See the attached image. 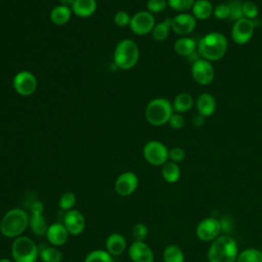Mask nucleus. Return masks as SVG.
<instances>
[{"mask_svg":"<svg viewBox=\"0 0 262 262\" xmlns=\"http://www.w3.org/2000/svg\"><path fill=\"white\" fill-rule=\"evenodd\" d=\"M173 105L167 98L158 97L151 99L145 107L146 121L152 126L167 124L173 115Z\"/></svg>","mask_w":262,"mask_h":262,"instance_id":"5","label":"nucleus"},{"mask_svg":"<svg viewBox=\"0 0 262 262\" xmlns=\"http://www.w3.org/2000/svg\"><path fill=\"white\" fill-rule=\"evenodd\" d=\"M167 2L168 6L173 10L183 12L190 9L193 6L195 0H167Z\"/></svg>","mask_w":262,"mask_h":262,"instance_id":"34","label":"nucleus"},{"mask_svg":"<svg viewBox=\"0 0 262 262\" xmlns=\"http://www.w3.org/2000/svg\"><path fill=\"white\" fill-rule=\"evenodd\" d=\"M196 27V19L192 14L180 12L171 18V29L179 36L189 35Z\"/></svg>","mask_w":262,"mask_h":262,"instance_id":"14","label":"nucleus"},{"mask_svg":"<svg viewBox=\"0 0 262 262\" xmlns=\"http://www.w3.org/2000/svg\"><path fill=\"white\" fill-rule=\"evenodd\" d=\"M145 161L152 166H163L169 160V149L159 140L147 141L142 149Z\"/></svg>","mask_w":262,"mask_h":262,"instance_id":"7","label":"nucleus"},{"mask_svg":"<svg viewBox=\"0 0 262 262\" xmlns=\"http://www.w3.org/2000/svg\"><path fill=\"white\" fill-rule=\"evenodd\" d=\"M31 215H43L44 205L41 201H35L30 207Z\"/></svg>","mask_w":262,"mask_h":262,"instance_id":"42","label":"nucleus"},{"mask_svg":"<svg viewBox=\"0 0 262 262\" xmlns=\"http://www.w3.org/2000/svg\"><path fill=\"white\" fill-rule=\"evenodd\" d=\"M96 7V0H75L71 9L79 17H89L95 12Z\"/></svg>","mask_w":262,"mask_h":262,"instance_id":"21","label":"nucleus"},{"mask_svg":"<svg viewBox=\"0 0 262 262\" xmlns=\"http://www.w3.org/2000/svg\"><path fill=\"white\" fill-rule=\"evenodd\" d=\"M148 234V228L143 223H136L132 228V236L136 242H144Z\"/></svg>","mask_w":262,"mask_h":262,"instance_id":"36","label":"nucleus"},{"mask_svg":"<svg viewBox=\"0 0 262 262\" xmlns=\"http://www.w3.org/2000/svg\"><path fill=\"white\" fill-rule=\"evenodd\" d=\"M198 43L193 38L189 37H180L174 43L175 52L183 57H189L192 54L196 53Z\"/></svg>","mask_w":262,"mask_h":262,"instance_id":"20","label":"nucleus"},{"mask_svg":"<svg viewBox=\"0 0 262 262\" xmlns=\"http://www.w3.org/2000/svg\"><path fill=\"white\" fill-rule=\"evenodd\" d=\"M228 48L226 37L219 32H211L198 42L196 52L201 58L209 61L221 59Z\"/></svg>","mask_w":262,"mask_h":262,"instance_id":"1","label":"nucleus"},{"mask_svg":"<svg viewBox=\"0 0 262 262\" xmlns=\"http://www.w3.org/2000/svg\"><path fill=\"white\" fill-rule=\"evenodd\" d=\"M184 254L177 245H169L163 252L164 262H184Z\"/></svg>","mask_w":262,"mask_h":262,"instance_id":"28","label":"nucleus"},{"mask_svg":"<svg viewBox=\"0 0 262 262\" xmlns=\"http://www.w3.org/2000/svg\"><path fill=\"white\" fill-rule=\"evenodd\" d=\"M84 262H113V256L105 250H93L87 254Z\"/></svg>","mask_w":262,"mask_h":262,"instance_id":"32","label":"nucleus"},{"mask_svg":"<svg viewBox=\"0 0 262 262\" xmlns=\"http://www.w3.org/2000/svg\"><path fill=\"white\" fill-rule=\"evenodd\" d=\"M58 1H59L60 5H63V6L70 7V8L73 6V4L75 2V0H58Z\"/></svg>","mask_w":262,"mask_h":262,"instance_id":"44","label":"nucleus"},{"mask_svg":"<svg viewBox=\"0 0 262 262\" xmlns=\"http://www.w3.org/2000/svg\"><path fill=\"white\" fill-rule=\"evenodd\" d=\"M155 25L154 14L147 10H140L131 16L129 27L135 35L143 36L151 33Z\"/></svg>","mask_w":262,"mask_h":262,"instance_id":"8","label":"nucleus"},{"mask_svg":"<svg viewBox=\"0 0 262 262\" xmlns=\"http://www.w3.org/2000/svg\"><path fill=\"white\" fill-rule=\"evenodd\" d=\"M205 123H206V117H204V116H202V115H200V114L193 116V118H192V125H193L194 127L200 128V127H202Z\"/></svg>","mask_w":262,"mask_h":262,"instance_id":"43","label":"nucleus"},{"mask_svg":"<svg viewBox=\"0 0 262 262\" xmlns=\"http://www.w3.org/2000/svg\"><path fill=\"white\" fill-rule=\"evenodd\" d=\"M243 14H244V17L248 19H251V20L256 19L259 14V9L256 3L253 1L243 2Z\"/></svg>","mask_w":262,"mask_h":262,"instance_id":"35","label":"nucleus"},{"mask_svg":"<svg viewBox=\"0 0 262 262\" xmlns=\"http://www.w3.org/2000/svg\"><path fill=\"white\" fill-rule=\"evenodd\" d=\"M39 258L43 262H61L62 253L57 247H42L39 249Z\"/></svg>","mask_w":262,"mask_h":262,"instance_id":"27","label":"nucleus"},{"mask_svg":"<svg viewBox=\"0 0 262 262\" xmlns=\"http://www.w3.org/2000/svg\"><path fill=\"white\" fill-rule=\"evenodd\" d=\"M213 14L218 19H227L230 15V9L227 3H220L214 7Z\"/></svg>","mask_w":262,"mask_h":262,"instance_id":"39","label":"nucleus"},{"mask_svg":"<svg viewBox=\"0 0 262 262\" xmlns=\"http://www.w3.org/2000/svg\"><path fill=\"white\" fill-rule=\"evenodd\" d=\"M12 86L15 92L19 95L30 96L37 90L38 81L35 75L31 72L20 71L14 76L12 80Z\"/></svg>","mask_w":262,"mask_h":262,"instance_id":"9","label":"nucleus"},{"mask_svg":"<svg viewBox=\"0 0 262 262\" xmlns=\"http://www.w3.org/2000/svg\"><path fill=\"white\" fill-rule=\"evenodd\" d=\"M191 76L200 85H208L214 80L215 70L211 61L199 58L192 62Z\"/></svg>","mask_w":262,"mask_h":262,"instance_id":"12","label":"nucleus"},{"mask_svg":"<svg viewBox=\"0 0 262 262\" xmlns=\"http://www.w3.org/2000/svg\"><path fill=\"white\" fill-rule=\"evenodd\" d=\"M0 262H12V260H10L8 258H2V259H0Z\"/></svg>","mask_w":262,"mask_h":262,"instance_id":"45","label":"nucleus"},{"mask_svg":"<svg viewBox=\"0 0 262 262\" xmlns=\"http://www.w3.org/2000/svg\"><path fill=\"white\" fill-rule=\"evenodd\" d=\"M162 177L168 183H175L181 176V170L178 164L168 161L162 166Z\"/></svg>","mask_w":262,"mask_h":262,"instance_id":"25","label":"nucleus"},{"mask_svg":"<svg viewBox=\"0 0 262 262\" xmlns=\"http://www.w3.org/2000/svg\"><path fill=\"white\" fill-rule=\"evenodd\" d=\"M235 262H262V252L255 248H248L243 250Z\"/></svg>","mask_w":262,"mask_h":262,"instance_id":"30","label":"nucleus"},{"mask_svg":"<svg viewBox=\"0 0 262 262\" xmlns=\"http://www.w3.org/2000/svg\"><path fill=\"white\" fill-rule=\"evenodd\" d=\"M77 203V196L72 191H66L63 192L58 200V207L62 211H70L73 210L75 205Z\"/></svg>","mask_w":262,"mask_h":262,"instance_id":"31","label":"nucleus"},{"mask_svg":"<svg viewBox=\"0 0 262 262\" xmlns=\"http://www.w3.org/2000/svg\"><path fill=\"white\" fill-rule=\"evenodd\" d=\"M254 20L243 17L234 21L231 29V38L237 45L247 44L253 37L255 31Z\"/></svg>","mask_w":262,"mask_h":262,"instance_id":"11","label":"nucleus"},{"mask_svg":"<svg viewBox=\"0 0 262 262\" xmlns=\"http://www.w3.org/2000/svg\"><path fill=\"white\" fill-rule=\"evenodd\" d=\"M130 20H131V16L125 10H119L114 15V23L117 27H120V28H124V27L129 26Z\"/></svg>","mask_w":262,"mask_h":262,"instance_id":"38","label":"nucleus"},{"mask_svg":"<svg viewBox=\"0 0 262 262\" xmlns=\"http://www.w3.org/2000/svg\"><path fill=\"white\" fill-rule=\"evenodd\" d=\"M184 158H185V151L183 148L176 146L169 149V160L171 162L178 164V163H181L184 160Z\"/></svg>","mask_w":262,"mask_h":262,"instance_id":"41","label":"nucleus"},{"mask_svg":"<svg viewBox=\"0 0 262 262\" xmlns=\"http://www.w3.org/2000/svg\"><path fill=\"white\" fill-rule=\"evenodd\" d=\"M72 12L70 7L59 4L50 11V20L56 26H63L70 20Z\"/></svg>","mask_w":262,"mask_h":262,"instance_id":"23","label":"nucleus"},{"mask_svg":"<svg viewBox=\"0 0 262 262\" xmlns=\"http://www.w3.org/2000/svg\"><path fill=\"white\" fill-rule=\"evenodd\" d=\"M30 216L20 209L13 208L8 210L0 221V232L7 238H15L20 236L29 226Z\"/></svg>","mask_w":262,"mask_h":262,"instance_id":"2","label":"nucleus"},{"mask_svg":"<svg viewBox=\"0 0 262 262\" xmlns=\"http://www.w3.org/2000/svg\"><path fill=\"white\" fill-rule=\"evenodd\" d=\"M139 59V48L136 42L131 39L121 40L114 51V62L117 68L123 71L131 70Z\"/></svg>","mask_w":262,"mask_h":262,"instance_id":"4","label":"nucleus"},{"mask_svg":"<svg viewBox=\"0 0 262 262\" xmlns=\"http://www.w3.org/2000/svg\"><path fill=\"white\" fill-rule=\"evenodd\" d=\"M11 257L13 262H36L39 257V248L32 238L20 235L12 242Z\"/></svg>","mask_w":262,"mask_h":262,"instance_id":"6","label":"nucleus"},{"mask_svg":"<svg viewBox=\"0 0 262 262\" xmlns=\"http://www.w3.org/2000/svg\"><path fill=\"white\" fill-rule=\"evenodd\" d=\"M127 248L125 237L118 232L110 234L105 239V251L113 257L122 255Z\"/></svg>","mask_w":262,"mask_h":262,"instance_id":"18","label":"nucleus"},{"mask_svg":"<svg viewBox=\"0 0 262 262\" xmlns=\"http://www.w3.org/2000/svg\"><path fill=\"white\" fill-rule=\"evenodd\" d=\"M128 254L132 262H154L155 255L151 248L144 242L134 241L129 249Z\"/></svg>","mask_w":262,"mask_h":262,"instance_id":"16","label":"nucleus"},{"mask_svg":"<svg viewBox=\"0 0 262 262\" xmlns=\"http://www.w3.org/2000/svg\"><path fill=\"white\" fill-rule=\"evenodd\" d=\"M170 30H171V18H166L165 20L155 25L151 31V36L156 41H164L169 36Z\"/></svg>","mask_w":262,"mask_h":262,"instance_id":"29","label":"nucleus"},{"mask_svg":"<svg viewBox=\"0 0 262 262\" xmlns=\"http://www.w3.org/2000/svg\"><path fill=\"white\" fill-rule=\"evenodd\" d=\"M172 105H173V110H174L175 113L184 114L192 107L193 98L189 93L181 92V93L176 95Z\"/></svg>","mask_w":262,"mask_h":262,"instance_id":"24","label":"nucleus"},{"mask_svg":"<svg viewBox=\"0 0 262 262\" xmlns=\"http://www.w3.org/2000/svg\"><path fill=\"white\" fill-rule=\"evenodd\" d=\"M222 232L220 220L214 217H208L200 221L195 228V234L202 242H213Z\"/></svg>","mask_w":262,"mask_h":262,"instance_id":"10","label":"nucleus"},{"mask_svg":"<svg viewBox=\"0 0 262 262\" xmlns=\"http://www.w3.org/2000/svg\"><path fill=\"white\" fill-rule=\"evenodd\" d=\"M235 239L229 235H220L212 242L208 250L209 262H235L238 256Z\"/></svg>","mask_w":262,"mask_h":262,"instance_id":"3","label":"nucleus"},{"mask_svg":"<svg viewBox=\"0 0 262 262\" xmlns=\"http://www.w3.org/2000/svg\"><path fill=\"white\" fill-rule=\"evenodd\" d=\"M229 9H230V15H229V19L236 21L241 18L244 17L243 14V3L239 0H230L229 2H227Z\"/></svg>","mask_w":262,"mask_h":262,"instance_id":"33","label":"nucleus"},{"mask_svg":"<svg viewBox=\"0 0 262 262\" xmlns=\"http://www.w3.org/2000/svg\"><path fill=\"white\" fill-rule=\"evenodd\" d=\"M192 15L195 19L205 20L208 19L214 11L213 4L209 0H195L193 6L191 7Z\"/></svg>","mask_w":262,"mask_h":262,"instance_id":"22","label":"nucleus"},{"mask_svg":"<svg viewBox=\"0 0 262 262\" xmlns=\"http://www.w3.org/2000/svg\"><path fill=\"white\" fill-rule=\"evenodd\" d=\"M45 235L49 244L54 247H60L68 242L70 233L62 223L55 222L48 226Z\"/></svg>","mask_w":262,"mask_h":262,"instance_id":"17","label":"nucleus"},{"mask_svg":"<svg viewBox=\"0 0 262 262\" xmlns=\"http://www.w3.org/2000/svg\"><path fill=\"white\" fill-rule=\"evenodd\" d=\"M29 226L35 235L43 236L46 234L49 225H47L43 215H30Z\"/></svg>","mask_w":262,"mask_h":262,"instance_id":"26","label":"nucleus"},{"mask_svg":"<svg viewBox=\"0 0 262 262\" xmlns=\"http://www.w3.org/2000/svg\"><path fill=\"white\" fill-rule=\"evenodd\" d=\"M168 6L167 0H147L146 8L150 13H160L166 9Z\"/></svg>","mask_w":262,"mask_h":262,"instance_id":"37","label":"nucleus"},{"mask_svg":"<svg viewBox=\"0 0 262 262\" xmlns=\"http://www.w3.org/2000/svg\"><path fill=\"white\" fill-rule=\"evenodd\" d=\"M62 224L71 235H79L85 229L86 220L84 215L79 210L73 209L64 213Z\"/></svg>","mask_w":262,"mask_h":262,"instance_id":"15","label":"nucleus"},{"mask_svg":"<svg viewBox=\"0 0 262 262\" xmlns=\"http://www.w3.org/2000/svg\"><path fill=\"white\" fill-rule=\"evenodd\" d=\"M138 186V177L132 171L123 172L115 181V190L121 196H129Z\"/></svg>","mask_w":262,"mask_h":262,"instance_id":"13","label":"nucleus"},{"mask_svg":"<svg viewBox=\"0 0 262 262\" xmlns=\"http://www.w3.org/2000/svg\"><path fill=\"white\" fill-rule=\"evenodd\" d=\"M168 123L171 128L178 130V129H182L184 127L185 120H184V117L182 116V114L174 112Z\"/></svg>","mask_w":262,"mask_h":262,"instance_id":"40","label":"nucleus"},{"mask_svg":"<svg viewBox=\"0 0 262 262\" xmlns=\"http://www.w3.org/2000/svg\"><path fill=\"white\" fill-rule=\"evenodd\" d=\"M196 110L204 117L212 116L216 110L215 97L208 92L201 93L196 98Z\"/></svg>","mask_w":262,"mask_h":262,"instance_id":"19","label":"nucleus"}]
</instances>
